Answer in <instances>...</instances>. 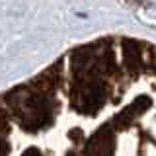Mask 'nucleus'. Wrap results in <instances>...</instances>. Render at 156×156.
<instances>
[{"instance_id": "nucleus-2", "label": "nucleus", "mask_w": 156, "mask_h": 156, "mask_svg": "<svg viewBox=\"0 0 156 156\" xmlns=\"http://www.w3.org/2000/svg\"><path fill=\"white\" fill-rule=\"evenodd\" d=\"M101 101H104V90H101V86L92 84L90 88H86L82 92V104H84V107L98 109L101 105Z\"/></svg>"}, {"instance_id": "nucleus-1", "label": "nucleus", "mask_w": 156, "mask_h": 156, "mask_svg": "<svg viewBox=\"0 0 156 156\" xmlns=\"http://www.w3.org/2000/svg\"><path fill=\"white\" fill-rule=\"evenodd\" d=\"M88 154L90 156H111V136L96 135L88 144Z\"/></svg>"}, {"instance_id": "nucleus-3", "label": "nucleus", "mask_w": 156, "mask_h": 156, "mask_svg": "<svg viewBox=\"0 0 156 156\" xmlns=\"http://www.w3.org/2000/svg\"><path fill=\"white\" fill-rule=\"evenodd\" d=\"M23 156H41V154H39V150H35V148H29V150H26Z\"/></svg>"}]
</instances>
